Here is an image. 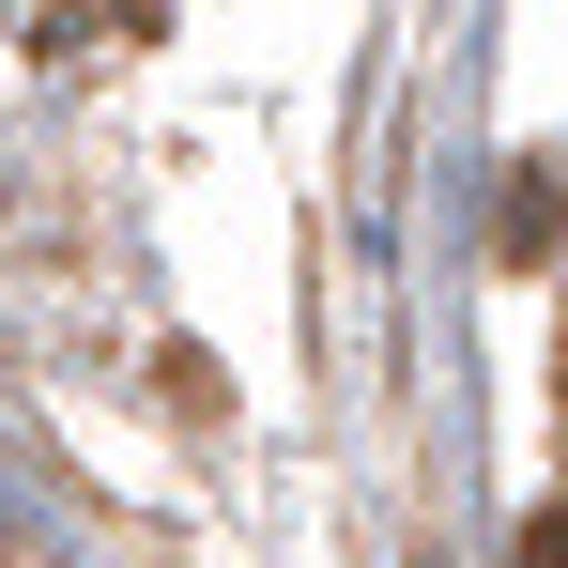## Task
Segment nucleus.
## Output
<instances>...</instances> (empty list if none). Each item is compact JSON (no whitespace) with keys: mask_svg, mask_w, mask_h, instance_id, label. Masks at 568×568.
<instances>
[{"mask_svg":"<svg viewBox=\"0 0 568 568\" xmlns=\"http://www.w3.org/2000/svg\"><path fill=\"white\" fill-rule=\"evenodd\" d=\"M523 568H568V507H538V523H523Z\"/></svg>","mask_w":568,"mask_h":568,"instance_id":"obj_1","label":"nucleus"}]
</instances>
